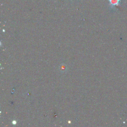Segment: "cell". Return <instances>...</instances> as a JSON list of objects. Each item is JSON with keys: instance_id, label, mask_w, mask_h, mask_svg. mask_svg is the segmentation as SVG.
<instances>
[{"instance_id": "1", "label": "cell", "mask_w": 127, "mask_h": 127, "mask_svg": "<svg viewBox=\"0 0 127 127\" xmlns=\"http://www.w3.org/2000/svg\"><path fill=\"white\" fill-rule=\"evenodd\" d=\"M109 5L111 8H114L115 6L120 5L121 0H108Z\"/></svg>"}]
</instances>
